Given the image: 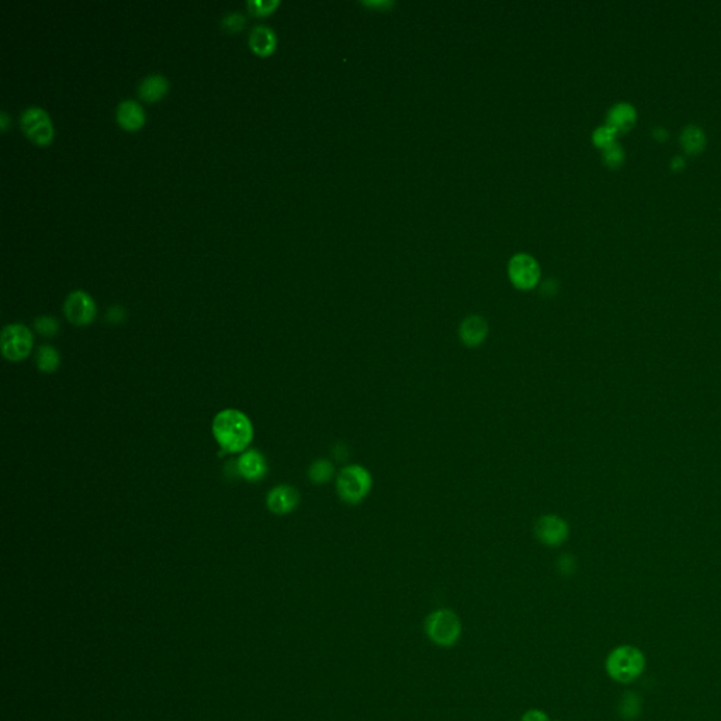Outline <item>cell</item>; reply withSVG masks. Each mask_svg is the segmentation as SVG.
Segmentation results:
<instances>
[{
	"instance_id": "4fadbf2b",
	"label": "cell",
	"mask_w": 721,
	"mask_h": 721,
	"mask_svg": "<svg viewBox=\"0 0 721 721\" xmlns=\"http://www.w3.org/2000/svg\"><path fill=\"white\" fill-rule=\"evenodd\" d=\"M116 120L126 130H138L145 123V112L134 99H123L116 108Z\"/></svg>"
},
{
	"instance_id": "8fae6325",
	"label": "cell",
	"mask_w": 721,
	"mask_h": 721,
	"mask_svg": "<svg viewBox=\"0 0 721 721\" xmlns=\"http://www.w3.org/2000/svg\"><path fill=\"white\" fill-rule=\"evenodd\" d=\"M238 475L247 482L262 481L268 474L266 458L256 450L244 451L235 462Z\"/></svg>"
},
{
	"instance_id": "277c9868",
	"label": "cell",
	"mask_w": 721,
	"mask_h": 721,
	"mask_svg": "<svg viewBox=\"0 0 721 721\" xmlns=\"http://www.w3.org/2000/svg\"><path fill=\"white\" fill-rule=\"evenodd\" d=\"M424 632L434 645L440 648H453L461 639L462 623L454 610L437 609L426 617Z\"/></svg>"
},
{
	"instance_id": "ac0fdd59",
	"label": "cell",
	"mask_w": 721,
	"mask_h": 721,
	"mask_svg": "<svg viewBox=\"0 0 721 721\" xmlns=\"http://www.w3.org/2000/svg\"><path fill=\"white\" fill-rule=\"evenodd\" d=\"M37 368L44 374L56 372L61 365V355L57 348L50 344H43L39 346L36 353Z\"/></svg>"
},
{
	"instance_id": "f546056e",
	"label": "cell",
	"mask_w": 721,
	"mask_h": 721,
	"mask_svg": "<svg viewBox=\"0 0 721 721\" xmlns=\"http://www.w3.org/2000/svg\"><path fill=\"white\" fill-rule=\"evenodd\" d=\"M652 136H654V138H656L659 141H665L668 138V130H665L663 127H655L652 131Z\"/></svg>"
},
{
	"instance_id": "d6986e66",
	"label": "cell",
	"mask_w": 721,
	"mask_h": 721,
	"mask_svg": "<svg viewBox=\"0 0 721 721\" xmlns=\"http://www.w3.org/2000/svg\"><path fill=\"white\" fill-rule=\"evenodd\" d=\"M641 708H642V701H641V696L638 693H635L632 690H627L621 696V700L618 704V713H620L621 718H624L627 721H632L641 714Z\"/></svg>"
},
{
	"instance_id": "7c38bea8",
	"label": "cell",
	"mask_w": 721,
	"mask_h": 721,
	"mask_svg": "<svg viewBox=\"0 0 721 721\" xmlns=\"http://www.w3.org/2000/svg\"><path fill=\"white\" fill-rule=\"evenodd\" d=\"M460 339L468 348H476L482 345L489 335L488 321L478 314L468 316L460 325Z\"/></svg>"
},
{
	"instance_id": "4dcf8cb0",
	"label": "cell",
	"mask_w": 721,
	"mask_h": 721,
	"mask_svg": "<svg viewBox=\"0 0 721 721\" xmlns=\"http://www.w3.org/2000/svg\"><path fill=\"white\" fill-rule=\"evenodd\" d=\"M684 165H686V162H684V160L682 157H673L672 161H670V168L673 171H680V169L684 168Z\"/></svg>"
},
{
	"instance_id": "7a4b0ae2",
	"label": "cell",
	"mask_w": 721,
	"mask_h": 721,
	"mask_svg": "<svg viewBox=\"0 0 721 721\" xmlns=\"http://www.w3.org/2000/svg\"><path fill=\"white\" fill-rule=\"evenodd\" d=\"M645 668V654L638 647L630 644L613 648L604 661V669L609 677L621 684H628L639 679Z\"/></svg>"
},
{
	"instance_id": "5bb4252c",
	"label": "cell",
	"mask_w": 721,
	"mask_h": 721,
	"mask_svg": "<svg viewBox=\"0 0 721 721\" xmlns=\"http://www.w3.org/2000/svg\"><path fill=\"white\" fill-rule=\"evenodd\" d=\"M248 46L255 54H258L261 57H266V56L272 54L276 48V34H275L273 29L266 25H262V23L255 25L249 30Z\"/></svg>"
},
{
	"instance_id": "44dd1931",
	"label": "cell",
	"mask_w": 721,
	"mask_h": 721,
	"mask_svg": "<svg viewBox=\"0 0 721 721\" xmlns=\"http://www.w3.org/2000/svg\"><path fill=\"white\" fill-rule=\"evenodd\" d=\"M220 25H221L224 32L233 34V33L241 32L244 29V26H245V16L241 12L230 11V12H226L221 16Z\"/></svg>"
},
{
	"instance_id": "9c48e42d",
	"label": "cell",
	"mask_w": 721,
	"mask_h": 721,
	"mask_svg": "<svg viewBox=\"0 0 721 721\" xmlns=\"http://www.w3.org/2000/svg\"><path fill=\"white\" fill-rule=\"evenodd\" d=\"M540 275V266L533 256L527 254H519L510 259L509 276L517 289H533L538 283Z\"/></svg>"
},
{
	"instance_id": "ffe728a7",
	"label": "cell",
	"mask_w": 721,
	"mask_h": 721,
	"mask_svg": "<svg viewBox=\"0 0 721 721\" xmlns=\"http://www.w3.org/2000/svg\"><path fill=\"white\" fill-rule=\"evenodd\" d=\"M335 475L334 464L328 460H317L308 468V478L316 485L328 483Z\"/></svg>"
},
{
	"instance_id": "cb8c5ba5",
	"label": "cell",
	"mask_w": 721,
	"mask_h": 721,
	"mask_svg": "<svg viewBox=\"0 0 721 721\" xmlns=\"http://www.w3.org/2000/svg\"><path fill=\"white\" fill-rule=\"evenodd\" d=\"M616 134H617V131L606 124V126L599 127L597 130H595V133H593V143H595L596 147H599L602 150H606L610 145L616 144Z\"/></svg>"
},
{
	"instance_id": "3957f363",
	"label": "cell",
	"mask_w": 721,
	"mask_h": 721,
	"mask_svg": "<svg viewBox=\"0 0 721 721\" xmlns=\"http://www.w3.org/2000/svg\"><path fill=\"white\" fill-rule=\"evenodd\" d=\"M374 479L371 472L359 464L344 467L335 479V489L339 499L346 505H359L371 493Z\"/></svg>"
},
{
	"instance_id": "30bf717a",
	"label": "cell",
	"mask_w": 721,
	"mask_h": 721,
	"mask_svg": "<svg viewBox=\"0 0 721 721\" xmlns=\"http://www.w3.org/2000/svg\"><path fill=\"white\" fill-rule=\"evenodd\" d=\"M266 507L276 516L292 513L300 503V493L290 485H278L266 495Z\"/></svg>"
},
{
	"instance_id": "d4e9b609",
	"label": "cell",
	"mask_w": 721,
	"mask_h": 721,
	"mask_svg": "<svg viewBox=\"0 0 721 721\" xmlns=\"http://www.w3.org/2000/svg\"><path fill=\"white\" fill-rule=\"evenodd\" d=\"M624 158H625L624 151H623L621 145H618L617 143L610 145L609 148L603 150V162L611 169H617L618 167H621L624 162Z\"/></svg>"
},
{
	"instance_id": "52a82bcc",
	"label": "cell",
	"mask_w": 721,
	"mask_h": 721,
	"mask_svg": "<svg viewBox=\"0 0 721 721\" xmlns=\"http://www.w3.org/2000/svg\"><path fill=\"white\" fill-rule=\"evenodd\" d=\"M64 314L74 325H88L96 317V303L88 292L75 289L65 297Z\"/></svg>"
},
{
	"instance_id": "484cf974",
	"label": "cell",
	"mask_w": 721,
	"mask_h": 721,
	"mask_svg": "<svg viewBox=\"0 0 721 721\" xmlns=\"http://www.w3.org/2000/svg\"><path fill=\"white\" fill-rule=\"evenodd\" d=\"M575 568H576V565H575V561H573V558L571 555H564L558 561V569L565 576L572 575L575 572Z\"/></svg>"
},
{
	"instance_id": "7402d4cb",
	"label": "cell",
	"mask_w": 721,
	"mask_h": 721,
	"mask_svg": "<svg viewBox=\"0 0 721 721\" xmlns=\"http://www.w3.org/2000/svg\"><path fill=\"white\" fill-rule=\"evenodd\" d=\"M34 328L43 337H54L60 331V323H58V320L56 317L48 316V314H43V316L36 317Z\"/></svg>"
},
{
	"instance_id": "f1b7e54d",
	"label": "cell",
	"mask_w": 721,
	"mask_h": 721,
	"mask_svg": "<svg viewBox=\"0 0 721 721\" xmlns=\"http://www.w3.org/2000/svg\"><path fill=\"white\" fill-rule=\"evenodd\" d=\"M9 124H11V117H9V115H8V112H6V110H2V112H0V130H2V131H6V130H8V127H9Z\"/></svg>"
},
{
	"instance_id": "e0dca14e",
	"label": "cell",
	"mask_w": 721,
	"mask_h": 721,
	"mask_svg": "<svg viewBox=\"0 0 721 721\" xmlns=\"http://www.w3.org/2000/svg\"><path fill=\"white\" fill-rule=\"evenodd\" d=\"M706 134L700 127L694 124H687L683 127L680 133V145L686 154L696 155L701 152L706 147Z\"/></svg>"
},
{
	"instance_id": "9a60e30c",
	"label": "cell",
	"mask_w": 721,
	"mask_h": 721,
	"mask_svg": "<svg viewBox=\"0 0 721 721\" xmlns=\"http://www.w3.org/2000/svg\"><path fill=\"white\" fill-rule=\"evenodd\" d=\"M168 89H169V81L165 75H162L160 72H151V74L145 75L137 86L138 96L145 102L160 100L162 96L167 95Z\"/></svg>"
},
{
	"instance_id": "5b68a950",
	"label": "cell",
	"mask_w": 721,
	"mask_h": 721,
	"mask_svg": "<svg viewBox=\"0 0 721 721\" xmlns=\"http://www.w3.org/2000/svg\"><path fill=\"white\" fill-rule=\"evenodd\" d=\"M2 353L8 360L19 363L26 359L34 346L32 330L22 323H12L2 330Z\"/></svg>"
},
{
	"instance_id": "ba28073f",
	"label": "cell",
	"mask_w": 721,
	"mask_h": 721,
	"mask_svg": "<svg viewBox=\"0 0 721 721\" xmlns=\"http://www.w3.org/2000/svg\"><path fill=\"white\" fill-rule=\"evenodd\" d=\"M534 533L543 545L554 548L562 545L568 540L569 526L557 514H544L537 520Z\"/></svg>"
},
{
	"instance_id": "4316f807",
	"label": "cell",
	"mask_w": 721,
	"mask_h": 721,
	"mask_svg": "<svg viewBox=\"0 0 721 721\" xmlns=\"http://www.w3.org/2000/svg\"><path fill=\"white\" fill-rule=\"evenodd\" d=\"M520 721H550V717L540 708H530L521 715Z\"/></svg>"
},
{
	"instance_id": "83f0119b",
	"label": "cell",
	"mask_w": 721,
	"mask_h": 721,
	"mask_svg": "<svg viewBox=\"0 0 721 721\" xmlns=\"http://www.w3.org/2000/svg\"><path fill=\"white\" fill-rule=\"evenodd\" d=\"M106 316H108V320L110 323H119V321H122L126 317V311H124V308L122 306L116 304V306L109 307Z\"/></svg>"
},
{
	"instance_id": "2e32d148",
	"label": "cell",
	"mask_w": 721,
	"mask_h": 721,
	"mask_svg": "<svg viewBox=\"0 0 721 721\" xmlns=\"http://www.w3.org/2000/svg\"><path fill=\"white\" fill-rule=\"evenodd\" d=\"M637 122V110L634 106L625 102L614 105L607 113V126L613 130L628 131Z\"/></svg>"
},
{
	"instance_id": "8992f818",
	"label": "cell",
	"mask_w": 721,
	"mask_h": 721,
	"mask_svg": "<svg viewBox=\"0 0 721 721\" xmlns=\"http://www.w3.org/2000/svg\"><path fill=\"white\" fill-rule=\"evenodd\" d=\"M20 126L25 134L39 145H47L54 138V126L46 109L32 105L20 113Z\"/></svg>"
},
{
	"instance_id": "603a6c76",
	"label": "cell",
	"mask_w": 721,
	"mask_h": 721,
	"mask_svg": "<svg viewBox=\"0 0 721 721\" xmlns=\"http://www.w3.org/2000/svg\"><path fill=\"white\" fill-rule=\"evenodd\" d=\"M245 6L255 16H268L279 6V0H247Z\"/></svg>"
},
{
	"instance_id": "6da1fadb",
	"label": "cell",
	"mask_w": 721,
	"mask_h": 721,
	"mask_svg": "<svg viewBox=\"0 0 721 721\" xmlns=\"http://www.w3.org/2000/svg\"><path fill=\"white\" fill-rule=\"evenodd\" d=\"M212 433L220 448L227 454L244 453L254 439L249 417L238 409L219 412L213 419Z\"/></svg>"
}]
</instances>
